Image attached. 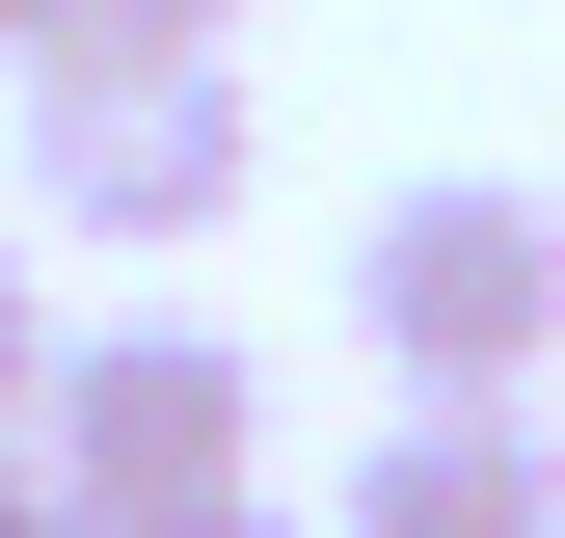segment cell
Instances as JSON below:
<instances>
[{
    "mask_svg": "<svg viewBox=\"0 0 565 538\" xmlns=\"http://www.w3.org/2000/svg\"><path fill=\"white\" fill-rule=\"evenodd\" d=\"M54 28H82V0H0V54H28V82H54Z\"/></svg>",
    "mask_w": 565,
    "mask_h": 538,
    "instance_id": "obj_9",
    "label": "cell"
},
{
    "mask_svg": "<svg viewBox=\"0 0 565 538\" xmlns=\"http://www.w3.org/2000/svg\"><path fill=\"white\" fill-rule=\"evenodd\" d=\"M323 538H565V431L539 404H377V458H350Z\"/></svg>",
    "mask_w": 565,
    "mask_h": 538,
    "instance_id": "obj_4",
    "label": "cell"
},
{
    "mask_svg": "<svg viewBox=\"0 0 565 538\" xmlns=\"http://www.w3.org/2000/svg\"><path fill=\"white\" fill-rule=\"evenodd\" d=\"M216 28H243V0H82L54 54H216Z\"/></svg>",
    "mask_w": 565,
    "mask_h": 538,
    "instance_id": "obj_6",
    "label": "cell"
},
{
    "mask_svg": "<svg viewBox=\"0 0 565 538\" xmlns=\"http://www.w3.org/2000/svg\"><path fill=\"white\" fill-rule=\"evenodd\" d=\"M350 323H377V377H404V404H539V351H565V216H539L512 162L377 189V243H350Z\"/></svg>",
    "mask_w": 565,
    "mask_h": 538,
    "instance_id": "obj_1",
    "label": "cell"
},
{
    "mask_svg": "<svg viewBox=\"0 0 565 538\" xmlns=\"http://www.w3.org/2000/svg\"><path fill=\"white\" fill-rule=\"evenodd\" d=\"M28 189H54V243H216L269 189V108H243V54H54Z\"/></svg>",
    "mask_w": 565,
    "mask_h": 538,
    "instance_id": "obj_2",
    "label": "cell"
},
{
    "mask_svg": "<svg viewBox=\"0 0 565 538\" xmlns=\"http://www.w3.org/2000/svg\"><path fill=\"white\" fill-rule=\"evenodd\" d=\"M54 351H82V323H54V269H28V243H0V458H28V431H54Z\"/></svg>",
    "mask_w": 565,
    "mask_h": 538,
    "instance_id": "obj_5",
    "label": "cell"
},
{
    "mask_svg": "<svg viewBox=\"0 0 565 538\" xmlns=\"http://www.w3.org/2000/svg\"><path fill=\"white\" fill-rule=\"evenodd\" d=\"M82 538H297V512H269V485H216V512H82Z\"/></svg>",
    "mask_w": 565,
    "mask_h": 538,
    "instance_id": "obj_7",
    "label": "cell"
},
{
    "mask_svg": "<svg viewBox=\"0 0 565 538\" xmlns=\"http://www.w3.org/2000/svg\"><path fill=\"white\" fill-rule=\"evenodd\" d=\"M54 485L82 512H216V485H269V351L243 323H189V297H135V323H82L54 351Z\"/></svg>",
    "mask_w": 565,
    "mask_h": 538,
    "instance_id": "obj_3",
    "label": "cell"
},
{
    "mask_svg": "<svg viewBox=\"0 0 565 538\" xmlns=\"http://www.w3.org/2000/svg\"><path fill=\"white\" fill-rule=\"evenodd\" d=\"M0 538H82V485H54V458H0Z\"/></svg>",
    "mask_w": 565,
    "mask_h": 538,
    "instance_id": "obj_8",
    "label": "cell"
}]
</instances>
